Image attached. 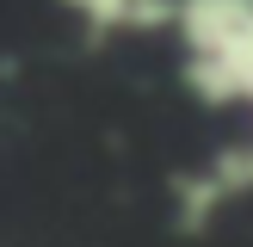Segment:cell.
Returning a JSON list of instances; mask_svg holds the SVG:
<instances>
[{
	"label": "cell",
	"instance_id": "obj_2",
	"mask_svg": "<svg viewBox=\"0 0 253 247\" xmlns=\"http://www.w3.org/2000/svg\"><path fill=\"white\" fill-rule=\"evenodd\" d=\"M247 198H253V142H222L167 179V222L173 235L198 241Z\"/></svg>",
	"mask_w": 253,
	"mask_h": 247
},
{
	"label": "cell",
	"instance_id": "obj_1",
	"mask_svg": "<svg viewBox=\"0 0 253 247\" xmlns=\"http://www.w3.org/2000/svg\"><path fill=\"white\" fill-rule=\"evenodd\" d=\"M179 86L210 111H253V0H179Z\"/></svg>",
	"mask_w": 253,
	"mask_h": 247
},
{
	"label": "cell",
	"instance_id": "obj_3",
	"mask_svg": "<svg viewBox=\"0 0 253 247\" xmlns=\"http://www.w3.org/2000/svg\"><path fill=\"white\" fill-rule=\"evenodd\" d=\"M81 31L93 37H173L179 0H56Z\"/></svg>",
	"mask_w": 253,
	"mask_h": 247
}]
</instances>
